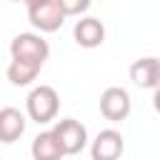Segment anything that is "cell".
<instances>
[{"instance_id":"cell-1","label":"cell","mask_w":160,"mask_h":160,"mask_svg":"<svg viewBox=\"0 0 160 160\" xmlns=\"http://www.w3.org/2000/svg\"><path fill=\"white\" fill-rule=\"evenodd\" d=\"M25 110H28V118L38 125H48L58 118V110H60V95L55 88L50 85H38L30 90L28 100H25Z\"/></svg>"},{"instance_id":"cell-2","label":"cell","mask_w":160,"mask_h":160,"mask_svg":"<svg viewBox=\"0 0 160 160\" xmlns=\"http://www.w3.org/2000/svg\"><path fill=\"white\" fill-rule=\"evenodd\" d=\"M10 55L18 62H28V65L42 68L45 60H48V55H50V45L38 32H20L10 42Z\"/></svg>"},{"instance_id":"cell-3","label":"cell","mask_w":160,"mask_h":160,"mask_svg":"<svg viewBox=\"0 0 160 160\" xmlns=\"http://www.w3.org/2000/svg\"><path fill=\"white\" fill-rule=\"evenodd\" d=\"M65 10L60 0H30L28 2V20L40 32H55L65 22Z\"/></svg>"},{"instance_id":"cell-4","label":"cell","mask_w":160,"mask_h":160,"mask_svg":"<svg viewBox=\"0 0 160 160\" xmlns=\"http://www.w3.org/2000/svg\"><path fill=\"white\" fill-rule=\"evenodd\" d=\"M52 135L58 138L65 155H78L88 148V130L75 118H62L52 125Z\"/></svg>"},{"instance_id":"cell-5","label":"cell","mask_w":160,"mask_h":160,"mask_svg":"<svg viewBox=\"0 0 160 160\" xmlns=\"http://www.w3.org/2000/svg\"><path fill=\"white\" fill-rule=\"evenodd\" d=\"M130 110H132V102H130V95H128L125 88L112 85V88L102 90V95H100V112H102L105 120L122 122L130 115Z\"/></svg>"},{"instance_id":"cell-6","label":"cell","mask_w":160,"mask_h":160,"mask_svg":"<svg viewBox=\"0 0 160 160\" xmlns=\"http://www.w3.org/2000/svg\"><path fill=\"white\" fill-rule=\"evenodd\" d=\"M122 150H125V138L112 128L100 130L98 138L90 142V158L92 160H120Z\"/></svg>"},{"instance_id":"cell-7","label":"cell","mask_w":160,"mask_h":160,"mask_svg":"<svg viewBox=\"0 0 160 160\" xmlns=\"http://www.w3.org/2000/svg\"><path fill=\"white\" fill-rule=\"evenodd\" d=\"M72 38L80 48L85 50H92V48H100L102 40H105V25L98 20V18H80L72 28Z\"/></svg>"},{"instance_id":"cell-8","label":"cell","mask_w":160,"mask_h":160,"mask_svg":"<svg viewBox=\"0 0 160 160\" xmlns=\"http://www.w3.org/2000/svg\"><path fill=\"white\" fill-rule=\"evenodd\" d=\"M130 80L142 90L160 88V60L158 58H140L130 65Z\"/></svg>"},{"instance_id":"cell-9","label":"cell","mask_w":160,"mask_h":160,"mask_svg":"<svg viewBox=\"0 0 160 160\" xmlns=\"http://www.w3.org/2000/svg\"><path fill=\"white\" fill-rule=\"evenodd\" d=\"M25 115L18 108H0V142L10 145L25 132Z\"/></svg>"},{"instance_id":"cell-10","label":"cell","mask_w":160,"mask_h":160,"mask_svg":"<svg viewBox=\"0 0 160 160\" xmlns=\"http://www.w3.org/2000/svg\"><path fill=\"white\" fill-rule=\"evenodd\" d=\"M30 155L32 160H62L65 152L58 142V138L52 135V130H45L40 135H35L32 145H30Z\"/></svg>"},{"instance_id":"cell-11","label":"cell","mask_w":160,"mask_h":160,"mask_svg":"<svg viewBox=\"0 0 160 160\" xmlns=\"http://www.w3.org/2000/svg\"><path fill=\"white\" fill-rule=\"evenodd\" d=\"M38 72H40V68L28 65V62H18V60H10V65H8V70H5L8 80H10L12 85H18V88L30 85V82L38 78Z\"/></svg>"},{"instance_id":"cell-12","label":"cell","mask_w":160,"mask_h":160,"mask_svg":"<svg viewBox=\"0 0 160 160\" xmlns=\"http://www.w3.org/2000/svg\"><path fill=\"white\" fill-rule=\"evenodd\" d=\"M60 2H62V10H65L68 18L70 15H80V12H85L90 8V0H60Z\"/></svg>"},{"instance_id":"cell-13","label":"cell","mask_w":160,"mask_h":160,"mask_svg":"<svg viewBox=\"0 0 160 160\" xmlns=\"http://www.w3.org/2000/svg\"><path fill=\"white\" fill-rule=\"evenodd\" d=\"M152 108H155V112H160V88H155V95H152Z\"/></svg>"}]
</instances>
